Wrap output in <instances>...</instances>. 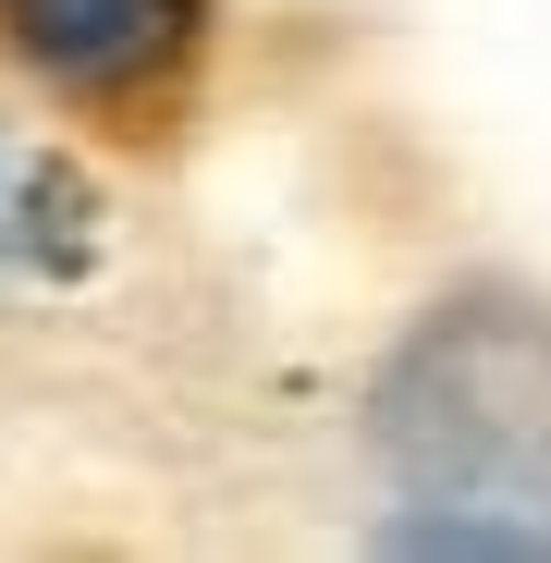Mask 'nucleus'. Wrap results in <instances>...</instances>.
Masks as SVG:
<instances>
[{
	"instance_id": "nucleus-1",
	"label": "nucleus",
	"mask_w": 551,
	"mask_h": 563,
	"mask_svg": "<svg viewBox=\"0 0 551 563\" xmlns=\"http://www.w3.org/2000/svg\"><path fill=\"white\" fill-rule=\"evenodd\" d=\"M367 441L393 478V551H551V307L503 282L441 295L393 355Z\"/></svg>"
},
{
	"instance_id": "nucleus-2",
	"label": "nucleus",
	"mask_w": 551,
	"mask_h": 563,
	"mask_svg": "<svg viewBox=\"0 0 551 563\" xmlns=\"http://www.w3.org/2000/svg\"><path fill=\"white\" fill-rule=\"evenodd\" d=\"M0 49L99 123H172L209 62V0H0Z\"/></svg>"
},
{
	"instance_id": "nucleus-3",
	"label": "nucleus",
	"mask_w": 551,
	"mask_h": 563,
	"mask_svg": "<svg viewBox=\"0 0 551 563\" xmlns=\"http://www.w3.org/2000/svg\"><path fill=\"white\" fill-rule=\"evenodd\" d=\"M86 245V197L62 184L49 147H25L13 123H0V282H25V269H74Z\"/></svg>"
}]
</instances>
